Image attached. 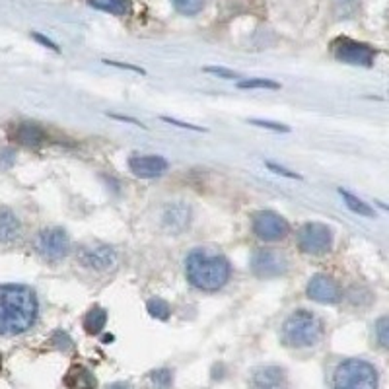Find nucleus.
<instances>
[{
  "label": "nucleus",
  "mask_w": 389,
  "mask_h": 389,
  "mask_svg": "<svg viewBox=\"0 0 389 389\" xmlns=\"http://www.w3.org/2000/svg\"><path fill=\"white\" fill-rule=\"evenodd\" d=\"M39 302L35 292L24 284L0 286V335H22L35 325Z\"/></svg>",
  "instance_id": "nucleus-1"
},
{
  "label": "nucleus",
  "mask_w": 389,
  "mask_h": 389,
  "mask_svg": "<svg viewBox=\"0 0 389 389\" xmlns=\"http://www.w3.org/2000/svg\"><path fill=\"white\" fill-rule=\"evenodd\" d=\"M187 279L199 290L214 292L230 279L232 267L222 255H206L204 251H193L187 257Z\"/></svg>",
  "instance_id": "nucleus-2"
},
{
  "label": "nucleus",
  "mask_w": 389,
  "mask_h": 389,
  "mask_svg": "<svg viewBox=\"0 0 389 389\" xmlns=\"http://www.w3.org/2000/svg\"><path fill=\"white\" fill-rule=\"evenodd\" d=\"M323 335V323L312 312L298 310L282 323V343L290 348L313 347Z\"/></svg>",
  "instance_id": "nucleus-3"
},
{
  "label": "nucleus",
  "mask_w": 389,
  "mask_h": 389,
  "mask_svg": "<svg viewBox=\"0 0 389 389\" xmlns=\"http://www.w3.org/2000/svg\"><path fill=\"white\" fill-rule=\"evenodd\" d=\"M333 389H380V376L370 362L348 358L333 374Z\"/></svg>",
  "instance_id": "nucleus-4"
},
{
  "label": "nucleus",
  "mask_w": 389,
  "mask_h": 389,
  "mask_svg": "<svg viewBox=\"0 0 389 389\" xmlns=\"http://www.w3.org/2000/svg\"><path fill=\"white\" fill-rule=\"evenodd\" d=\"M298 249L308 255H325L333 249V232L322 222H308L298 232Z\"/></svg>",
  "instance_id": "nucleus-5"
},
{
  "label": "nucleus",
  "mask_w": 389,
  "mask_h": 389,
  "mask_svg": "<svg viewBox=\"0 0 389 389\" xmlns=\"http://www.w3.org/2000/svg\"><path fill=\"white\" fill-rule=\"evenodd\" d=\"M68 234L62 228H45L35 239V249L47 261H59L68 253Z\"/></svg>",
  "instance_id": "nucleus-6"
},
{
  "label": "nucleus",
  "mask_w": 389,
  "mask_h": 389,
  "mask_svg": "<svg viewBox=\"0 0 389 389\" xmlns=\"http://www.w3.org/2000/svg\"><path fill=\"white\" fill-rule=\"evenodd\" d=\"M288 271V259L277 249H257L251 255V272L259 279H272Z\"/></svg>",
  "instance_id": "nucleus-7"
},
{
  "label": "nucleus",
  "mask_w": 389,
  "mask_h": 389,
  "mask_svg": "<svg viewBox=\"0 0 389 389\" xmlns=\"http://www.w3.org/2000/svg\"><path fill=\"white\" fill-rule=\"evenodd\" d=\"M333 53L338 60L348 62V65H356V67H372L374 57H376V51L370 45L345 39V37H341L333 43Z\"/></svg>",
  "instance_id": "nucleus-8"
},
{
  "label": "nucleus",
  "mask_w": 389,
  "mask_h": 389,
  "mask_svg": "<svg viewBox=\"0 0 389 389\" xmlns=\"http://www.w3.org/2000/svg\"><path fill=\"white\" fill-rule=\"evenodd\" d=\"M253 232L255 236L263 242H279L288 234V222L271 211H261L253 214Z\"/></svg>",
  "instance_id": "nucleus-9"
},
{
  "label": "nucleus",
  "mask_w": 389,
  "mask_h": 389,
  "mask_svg": "<svg viewBox=\"0 0 389 389\" xmlns=\"http://www.w3.org/2000/svg\"><path fill=\"white\" fill-rule=\"evenodd\" d=\"M115 259H117V255L113 251V247L103 246V244L86 246L78 253V261L93 271H107L115 265Z\"/></svg>",
  "instance_id": "nucleus-10"
},
{
  "label": "nucleus",
  "mask_w": 389,
  "mask_h": 389,
  "mask_svg": "<svg viewBox=\"0 0 389 389\" xmlns=\"http://www.w3.org/2000/svg\"><path fill=\"white\" fill-rule=\"evenodd\" d=\"M308 296L319 302V304H337L343 298V290L337 284V280H333L327 275H315L310 279L308 284Z\"/></svg>",
  "instance_id": "nucleus-11"
},
{
  "label": "nucleus",
  "mask_w": 389,
  "mask_h": 389,
  "mask_svg": "<svg viewBox=\"0 0 389 389\" xmlns=\"http://www.w3.org/2000/svg\"><path fill=\"white\" fill-rule=\"evenodd\" d=\"M249 389H288L286 372L279 366H261L251 374Z\"/></svg>",
  "instance_id": "nucleus-12"
},
{
  "label": "nucleus",
  "mask_w": 389,
  "mask_h": 389,
  "mask_svg": "<svg viewBox=\"0 0 389 389\" xmlns=\"http://www.w3.org/2000/svg\"><path fill=\"white\" fill-rule=\"evenodd\" d=\"M128 168L140 179L160 178L161 173L168 169V160L161 156H133L128 160Z\"/></svg>",
  "instance_id": "nucleus-13"
},
{
  "label": "nucleus",
  "mask_w": 389,
  "mask_h": 389,
  "mask_svg": "<svg viewBox=\"0 0 389 389\" xmlns=\"http://www.w3.org/2000/svg\"><path fill=\"white\" fill-rule=\"evenodd\" d=\"M22 236V222L16 212L0 206V246H12Z\"/></svg>",
  "instance_id": "nucleus-14"
},
{
  "label": "nucleus",
  "mask_w": 389,
  "mask_h": 389,
  "mask_svg": "<svg viewBox=\"0 0 389 389\" xmlns=\"http://www.w3.org/2000/svg\"><path fill=\"white\" fill-rule=\"evenodd\" d=\"M191 222V211L187 204H169L164 211V226L169 232H181Z\"/></svg>",
  "instance_id": "nucleus-15"
},
{
  "label": "nucleus",
  "mask_w": 389,
  "mask_h": 389,
  "mask_svg": "<svg viewBox=\"0 0 389 389\" xmlns=\"http://www.w3.org/2000/svg\"><path fill=\"white\" fill-rule=\"evenodd\" d=\"M90 6L103 10L113 16H127L131 12V0H88Z\"/></svg>",
  "instance_id": "nucleus-16"
},
{
  "label": "nucleus",
  "mask_w": 389,
  "mask_h": 389,
  "mask_svg": "<svg viewBox=\"0 0 389 389\" xmlns=\"http://www.w3.org/2000/svg\"><path fill=\"white\" fill-rule=\"evenodd\" d=\"M16 140L24 146H39L45 140V133L35 125H20L16 128Z\"/></svg>",
  "instance_id": "nucleus-17"
},
{
  "label": "nucleus",
  "mask_w": 389,
  "mask_h": 389,
  "mask_svg": "<svg viewBox=\"0 0 389 389\" xmlns=\"http://www.w3.org/2000/svg\"><path fill=\"white\" fill-rule=\"evenodd\" d=\"M105 323H107V312H105L103 308H92V310L84 315V329L88 331L90 335L102 333Z\"/></svg>",
  "instance_id": "nucleus-18"
},
{
  "label": "nucleus",
  "mask_w": 389,
  "mask_h": 389,
  "mask_svg": "<svg viewBox=\"0 0 389 389\" xmlns=\"http://www.w3.org/2000/svg\"><path fill=\"white\" fill-rule=\"evenodd\" d=\"M338 194L343 197V201L347 203V206L352 212H356V214H360V216H368V218H372V216H374L372 206H368V204L364 203V201H360L358 197H355V194L347 193L345 189H338Z\"/></svg>",
  "instance_id": "nucleus-19"
},
{
  "label": "nucleus",
  "mask_w": 389,
  "mask_h": 389,
  "mask_svg": "<svg viewBox=\"0 0 389 389\" xmlns=\"http://www.w3.org/2000/svg\"><path fill=\"white\" fill-rule=\"evenodd\" d=\"M173 8L183 16H194L206 6V0H171Z\"/></svg>",
  "instance_id": "nucleus-20"
},
{
  "label": "nucleus",
  "mask_w": 389,
  "mask_h": 389,
  "mask_svg": "<svg viewBox=\"0 0 389 389\" xmlns=\"http://www.w3.org/2000/svg\"><path fill=\"white\" fill-rule=\"evenodd\" d=\"M146 310H148V313L152 315V317H156V319H168L169 313H171V310H169V304L166 302V300H161V298H152V300H148V304H146Z\"/></svg>",
  "instance_id": "nucleus-21"
},
{
  "label": "nucleus",
  "mask_w": 389,
  "mask_h": 389,
  "mask_svg": "<svg viewBox=\"0 0 389 389\" xmlns=\"http://www.w3.org/2000/svg\"><path fill=\"white\" fill-rule=\"evenodd\" d=\"M376 341L381 348L389 350V315H383L376 322Z\"/></svg>",
  "instance_id": "nucleus-22"
},
{
  "label": "nucleus",
  "mask_w": 389,
  "mask_h": 389,
  "mask_svg": "<svg viewBox=\"0 0 389 389\" xmlns=\"http://www.w3.org/2000/svg\"><path fill=\"white\" fill-rule=\"evenodd\" d=\"M237 88L242 90H253V88H263V90H279V82H272V80H263V78H253V80H244V82H237Z\"/></svg>",
  "instance_id": "nucleus-23"
},
{
  "label": "nucleus",
  "mask_w": 389,
  "mask_h": 389,
  "mask_svg": "<svg viewBox=\"0 0 389 389\" xmlns=\"http://www.w3.org/2000/svg\"><path fill=\"white\" fill-rule=\"evenodd\" d=\"M251 125H257V127L269 128V131H277V133H288L290 128L286 125H280V123H272V121H261V119H249Z\"/></svg>",
  "instance_id": "nucleus-24"
},
{
  "label": "nucleus",
  "mask_w": 389,
  "mask_h": 389,
  "mask_svg": "<svg viewBox=\"0 0 389 389\" xmlns=\"http://www.w3.org/2000/svg\"><path fill=\"white\" fill-rule=\"evenodd\" d=\"M152 380L160 389L169 388V383H171V372H169V370H158V372L152 374Z\"/></svg>",
  "instance_id": "nucleus-25"
},
{
  "label": "nucleus",
  "mask_w": 389,
  "mask_h": 389,
  "mask_svg": "<svg viewBox=\"0 0 389 389\" xmlns=\"http://www.w3.org/2000/svg\"><path fill=\"white\" fill-rule=\"evenodd\" d=\"M267 168L272 169V171H277V173H280V176H284V178L302 179V176H298V173H294V171H290V169H286V168H280V166H277V164H271V161H267Z\"/></svg>",
  "instance_id": "nucleus-26"
},
{
  "label": "nucleus",
  "mask_w": 389,
  "mask_h": 389,
  "mask_svg": "<svg viewBox=\"0 0 389 389\" xmlns=\"http://www.w3.org/2000/svg\"><path fill=\"white\" fill-rule=\"evenodd\" d=\"M164 121H166V123H169V125H178V127L189 128V131H199V133H204V131H206V128H203V127H194V125H189V123H183V121H176V119L164 117Z\"/></svg>",
  "instance_id": "nucleus-27"
},
{
  "label": "nucleus",
  "mask_w": 389,
  "mask_h": 389,
  "mask_svg": "<svg viewBox=\"0 0 389 389\" xmlns=\"http://www.w3.org/2000/svg\"><path fill=\"white\" fill-rule=\"evenodd\" d=\"M204 70H206V72H211V74H216V77H222V78H236V74H234L232 70H224V68L206 67Z\"/></svg>",
  "instance_id": "nucleus-28"
},
{
  "label": "nucleus",
  "mask_w": 389,
  "mask_h": 389,
  "mask_svg": "<svg viewBox=\"0 0 389 389\" xmlns=\"http://www.w3.org/2000/svg\"><path fill=\"white\" fill-rule=\"evenodd\" d=\"M14 160V152L10 150V148H4V150H0V164L2 166H10Z\"/></svg>",
  "instance_id": "nucleus-29"
},
{
  "label": "nucleus",
  "mask_w": 389,
  "mask_h": 389,
  "mask_svg": "<svg viewBox=\"0 0 389 389\" xmlns=\"http://www.w3.org/2000/svg\"><path fill=\"white\" fill-rule=\"evenodd\" d=\"M111 117L117 119V121H123V123H131V125H136V127L146 128L143 123H140V121H136V119H133V117H123V115H115V113H111Z\"/></svg>",
  "instance_id": "nucleus-30"
},
{
  "label": "nucleus",
  "mask_w": 389,
  "mask_h": 389,
  "mask_svg": "<svg viewBox=\"0 0 389 389\" xmlns=\"http://www.w3.org/2000/svg\"><path fill=\"white\" fill-rule=\"evenodd\" d=\"M34 37L37 39V41H41L43 45H47V47H51V49H55V51H59V47H57V45H55L53 41H49L47 37H43L41 34H34Z\"/></svg>",
  "instance_id": "nucleus-31"
},
{
  "label": "nucleus",
  "mask_w": 389,
  "mask_h": 389,
  "mask_svg": "<svg viewBox=\"0 0 389 389\" xmlns=\"http://www.w3.org/2000/svg\"><path fill=\"white\" fill-rule=\"evenodd\" d=\"M107 65H111V67H119V68H128V70H135V72H138V74H143V70L140 68L133 67V65H121V62H113V60H105Z\"/></svg>",
  "instance_id": "nucleus-32"
},
{
  "label": "nucleus",
  "mask_w": 389,
  "mask_h": 389,
  "mask_svg": "<svg viewBox=\"0 0 389 389\" xmlns=\"http://www.w3.org/2000/svg\"><path fill=\"white\" fill-rule=\"evenodd\" d=\"M380 206H381V209H385V211H389V204H383V203H380Z\"/></svg>",
  "instance_id": "nucleus-33"
},
{
  "label": "nucleus",
  "mask_w": 389,
  "mask_h": 389,
  "mask_svg": "<svg viewBox=\"0 0 389 389\" xmlns=\"http://www.w3.org/2000/svg\"><path fill=\"white\" fill-rule=\"evenodd\" d=\"M0 366H2V356H0Z\"/></svg>",
  "instance_id": "nucleus-34"
}]
</instances>
